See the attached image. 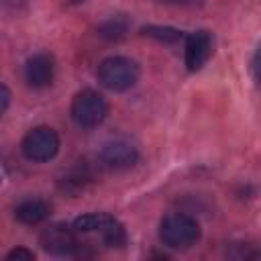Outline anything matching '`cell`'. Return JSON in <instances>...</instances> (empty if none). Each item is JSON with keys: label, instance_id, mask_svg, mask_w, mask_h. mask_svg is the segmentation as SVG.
I'll use <instances>...</instances> for the list:
<instances>
[{"label": "cell", "instance_id": "cell-7", "mask_svg": "<svg viewBox=\"0 0 261 261\" xmlns=\"http://www.w3.org/2000/svg\"><path fill=\"white\" fill-rule=\"evenodd\" d=\"M212 55V35L208 31H196L186 39V67L198 71Z\"/></svg>", "mask_w": 261, "mask_h": 261}, {"label": "cell", "instance_id": "cell-15", "mask_svg": "<svg viewBox=\"0 0 261 261\" xmlns=\"http://www.w3.org/2000/svg\"><path fill=\"white\" fill-rule=\"evenodd\" d=\"M6 259H16V261H33L35 259V253L33 251H29V249H24V247H16V249H12L8 255H6Z\"/></svg>", "mask_w": 261, "mask_h": 261}, {"label": "cell", "instance_id": "cell-11", "mask_svg": "<svg viewBox=\"0 0 261 261\" xmlns=\"http://www.w3.org/2000/svg\"><path fill=\"white\" fill-rule=\"evenodd\" d=\"M128 18L124 14H116V16H110L108 20H104L100 27H98V35L106 41H120L126 37L128 33Z\"/></svg>", "mask_w": 261, "mask_h": 261}, {"label": "cell", "instance_id": "cell-9", "mask_svg": "<svg viewBox=\"0 0 261 261\" xmlns=\"http://www.w3.org/2000/svg\"><path fill=\"white\" fill-rule=\"evenodd\" d=\"M90 181H94V169L88 163H77L75 167H71L63 175V179L59 181V186H61L63 192H67L71 196H77L80 192L86 190V186Z\"/></svg>", "mask_w": 261, "mask_h": 261}, {"label": "cell", "instance_id": "cell-8", "mask_svg": "<svg viewBox=\"0 0 261 261\" xmlns=\"http://www.w3.org/2000/svg\"><path fill=\"white\" fill-rule=\"evenodd\" d=\"M55 75V61L49 53H35L27 59L24 77L31 88H47L51 86Z\"/></svg>", "mask_w": 261, "mask_h": 261}, {"label": "cell", "instance_id": "cell-2", "mask_svg": "<svg viewBox=\"0 0 261 261\" xmlns=\"http://www.w3.org/2000/svg\"><path fill=\"white\" fill-rule=\"evenodd\" d=\"M159 239L169 249H188L200 239V224L184 212L167 214L159 224Z\"/></svg>", "mask_w": 261, "mask_h": 261}, {"label": "cell", "instance_id": "cell-4", "mask_svg": "<svg viewBox=\"0 0 261 261\" xmlns=\"http://www.w3.org/2000/svg\"><path fill=\"white\" fill-rule=\"evenodd\" d=\"M22 155L29 161L35 163H45L49 159H53L59 151V135L51 128V126H35L33 130H29L22 139Z\"/></svg>", "mask_w": 261, "mask_h": 261}, {"label": "cell", "instance_id": "cell-14", "mask_svg": "<svg viewBox=\"0 0 261 261\" xmlns=\"http://www.w3.org/2000/svg\"><path fill=\"white\" fill-rule=\"evenodd\" d=\"M141 33L145 37H151V39H157V41H163V43H175V41H179L184 37L181 31H177V29H171V27H155V24L145 27Z\"/></svg>", "mask_w": 261, "mask_h": 261}, {"label": "cell", "instance_id": "cell-16", "mask_svg": "<svg viewBox=\"0 0 261 261\" xmlns=\"http://www.w3.org/2000/svg\"><path fill=\"white\" fill-rule=\"evenodd\" d=\"M8 104H10V90L4 84H0V116L6 112Z\"/></svg>", "mask_w": 261, "mask_h": 261}, {"label": "cell", "instance_id": "cell-3", "mask_svg": "<svg viewBox=\"0 0 261 261\" xmlns=\"http://www.w3.org/2000/svg\"><path fill=\"white\" fill-rule=\"evenodd\" d=\"M108 114V104L104 96L96 90H82L73 96L71 102V118L80 128H96Z\"/></svg>", "mask_w": 261, "mask_h": 261}, {"label": "cell", "instance_id": "cell-6", "mask_svg": "<svg viewBox=\"0 0 261 261\" xmlns=\"http://www.w3.org/2000/svg\"><path fill=\"white\" fill-rule=\"evenodd\" d=\"M137 159H139L137 147L130 141H124V139L108 141L100 151L102 165H106L110 169H128L137 163Z\"/></svg>", "mask_w": 261, "mask_h": 261}, {"label": "cell", "instance_id": "cell-12", "mask_svg": "<svg viewBox=\"0 0 261 261\" xmlns=\"http://www.w3.org/2000/svg\"><path fill=\"white\" fill-rule=\"evenodd\" d=\"M110 220H112V216L110 214H104V212L84 214V216L75 218L73 230L75 232H102L110 224Z\"/></svg>", "mask_w": 261, "mask_h": 261}, {"label": "cell", "instance_id": "cell-13", "mask_svg": "<svg viewBox=\"0 0 261 261\" xmlns=\"http://www.w3.org/2000/svg\"><path fill=\"white\" fill-rule=\"evenodd\" d=\"M100 234H102V239H104V243H106L108 247H122V245L126 243L124 226H122L116 218H112L110 224H108Z\"/></svg>", "mask_w": 261, "mask_h": 261}, {"label": "cell", "instance_id": "cell-17", "mask_svg": "<svg viewBox=\"0 0 261 261\" xmlns=\"http://www.w3.org/2000/svg\"><path fill=\"white\" fill-rule=\"evenodd\" d=\"M163 4H171V6H196L200 0H157Z\"/></svg>", "mask_w": 261, "mask_h": 261}, {"label": "cell", "instance_id": "cell-1", "mask_svg": "<svg viewBox=\"0 0 261 261\" xmlns=\"http://www.w3.org/2000/svg\"><path fill=\"white\" fill-rule=\"evenodd\" d=\"M139 63L130 57H122V55H112L100 61L96 77L98 82L112 90V92H124L128 88H133L139 80Z\"/></svg>", "mask_w": 261, "mask_h": 261}, {"label": "cell", "instance_id": "cell-5", "mask_svg": "<svg viewBox=\"0 0 261 261\" xmlns=\"http://www.w3.org/2000/svg\"><path fill=\"white\" fill-rule=\"evenodd\" d=\"M41 247L51 255H71L77 251L80 243L75 239V230L67 224H51L39 237Z\"/></svg>", "mask_w": 261, "mask_h": 261}, {"label": "cell", "instance_id": "cell-10", "mask_svg": "<svg viewBox=\"0 0 261 261\" xmlns=\"http://www.w3.org/2000/svg\"><path fill=\"white\" fill-rule=\"evenodd\" d=\"M51 214V206L45 200H24L14 208V216L22 224H39L47 220Z\"/></svg>", "mask_w": 261, "mask_h": 261}]
</instances>
